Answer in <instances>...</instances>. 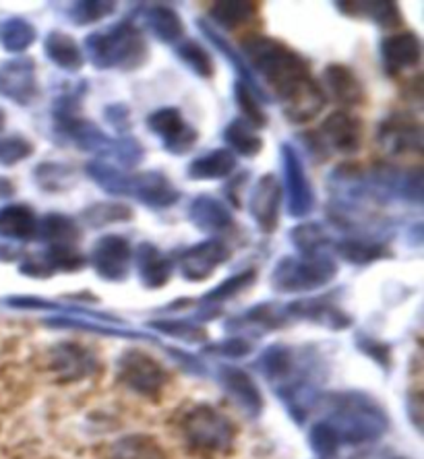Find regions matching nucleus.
Instances as JSON below:
<instances>
[{
  "label": "nucleus",
  "instance_id": "1",
  "mask_svg": "<svg viewBox=\"0 0 424 459\" xmlns=\"http://www.w3.org/2000/svg\"><path fill=\"white\" fill-rule=\"evenodd\" d=\"M325 422L335 430L342 445L379 441L389 429L387 411L362 391L325 395Z\"/></svg>",
  "mask_w": 424,
  "mask_h": 459
},
{
  "label": "nucleus",
  "instance_id": "2",
  "mask_svg": "<svg viewBox=\"0 0 424 459\" xmlns=\"http://www.w3.org/2000/svg\"><path fill=\"white\" fill-rule=\"evenodd\" d=\"M83 48L93 69L98 71L133 73L150 60V44L143 36V30L131 19H123L106 30L87 33Z\"/></svg>",
  "mask_w": 424,
  "mask_h": 459
},
{
  "label": "nucleus",
  "instance_id": "3",
  "mask_svg": "<svg viewBox=\"0 0 424 459\" xmlns=\"http://www.w3.org/2000/svg\"><path fill=\"white\" fill-rule=\"evenodd\" d=\"M240 54L253 75L267 83L275 93L290 85L292 81L311 75V63L300 52H296L281 39L264 36V33H251L242 38Z\"/></svg>",
  "mask_w": 424,
  "mask_h": 459
},
{
  "label": "nucleus",
  "instance_id": "4",
  "mask_svg": "<svg viewBox=\"0 0 424 459\" xmlns=\"http://www.w3.org/2000/svg\"><path fill=\"white\" fill-rule=\"evenodd\" d=\"M178 430L186 447L201 455L230 454L237 441V427L224 411L197 403L188 408L178 422Z\"/></svg>",
  "mask_w": 424,
  "mask_h": 459
},
{
  "label": "nucleus",
  "instance_id": "5",
  "mask_svg": "<svg viewBox=\"0 0 424 459\" xmlns=\"http://www.w3.org/2000/svg\"><path fill=\"white\" fill-rule=\"evenodd\" d=\"M338 261L329 253L315 256H281L272 272L278 294H308L329 286L338 275Z\"/></svg>",
  "mask_w": 424,
  "mask_h": 459
},
{
  "label": "nucleus",
  "instance_id": "6",
  "mask_svg": "<svg viewBox=\"0 0 424 459\" xmlns=\"http://www.w3.org/2000/svg\"><path fill=\"white\" fill-rule=\"evenodd\" d=\"M117 379L133 394L145 400H156L168 383V370L153 356L141 350H126L118 358Z\"/></svg>",
  "mask_w": 424,
  "mask_h": 459
},
{
  "label": "nucleus",
  "instance_id": "7",
  "mask_svg": "<svg viewBox=\"0 0 424 459\" xmlns=\"http://www.w3.org/2000/svg\"><path fill=\"white\" fill-rule=\"evenodd\" d=\"M280 158L281 170H284V186H281V193L286 195L288 215L294 220H305L307 215L313 213L315 204H317L305 161H302V155L292 143L280 145Z\"/></svg>",
  "mask_w": 424,
  "mask_h": 459
},
{
  "label": "nucleus",
  "instance_id": "8",
  "mask_svg": "<svg viewBox=\"0 0 424 459\" xmlns=\"http://www.w3.org/2000/svg\"><path fill=\"white\" fill-rule=\"evenodd\" d=\"M375 141L389 160L420 155L424 147L422 125L410 112H389L376 126Z\"/></svg>",
  "mask_w": 424,
  "mask_h": 459
},
{
  "label": "nucleus",
  "instance_id": "9",
  "mask_svg": "<svg viewBox=\"0 0 424 459\" xmlns=\"http://www.w3.org/2000/svg\"><path fill=\"white\" fill-rule=\"evenodd\" d=\"M275 100H278L281 114H284L288 123L299 126L313 123L327 106L325 91H323L319 81L313 79V75L292 81L290 85L275 93Z\"/></svg>",
  "mask_w": 424,
  "mask_h": 459
},
{
  "label": "nucleus",
  "instance_id": "10",
  "mask_svg": "<svg viewBox=\"0 0 424 459\" xmlns=\"http://www.w3.org/2000/svg\"><path fill=\"white\" fill-rule=\"evenodd\" d=\"M90 265L102 281L123 283L129 280L133 265V247L120 234H104L93 242Z\"/></svg>",
  "mask_w": 424,
  "mask_h": 459
},
{
  "label": "nucleus",
  "instance_id": "11",
  "mask_svg": "<svg viewBox=\"0 0 424 459\" xmlns=\"http://www.w3.org/2000/svg\"><path fill=\"white\" fill-rule=\"evenodd\" d=\"M145 125L147 131L156 134L164 152L170 155H186L199 141V131L191 123H186L177 106L158 108L147 117Z\"/></svg>",
  "mask_w": 424,
  "mask_h": 459
},
{
  "label": "nucleus",
  "instance_id": "12",
  "mask_svg": "<svg viewBox=\"0 0 424 459\" xmlns=\"http://www.w3.org/2000/svg\"><path fill=\"white\" fill-rule=\"evenodd\" d=\"M46 367L60 385L79 383L98 370V358L87 346L77 342H60L46 354Z\"/></svg>",
  "mask_w": 424,
  "mask_h": 459
},
{
  "label": "nucleus",
  "instance_id": "13",
  "mask_svg": "<svg viewBox=\"0 0 424 459\" xmlns=\"http://www.w3.org/2000/svg\"><path fill=\"white\" fill-rule=\"evenodd\" d=\"M0 98L27 108L39 98L38 65L31 56L9 58L0 65Z\"/></svg>",
  "mask_w": 424,
  "mask_h": 459
},
{
  "label": "nucleus",
  "instance_id": "14",
  "mask_svg": "<svg viewBox=\"0 0 424 459\" xmlns=\"http://www.w3.org/2000/svg\"><path fill=\"white\" fill-rule=\"evenodd\" d=\"M230 247L221 238H207L197 245L185 248L178 255V273L191 283L210 280L224 263L230 259Z\"/></svg>",
  "mask_w": 424,
  "mask_h": 459
},
{
  "label": "nucleus",
  "instance_id": "15",
  "mask_svg": "<svg viewBox=\"0 0 424 459\" xmlns=\"http://www.w3.org/2000/svg\"><path fill=\"white\" fill-rule=\"evenodd\" d=\"M85 265L87 259L79 248L44 247L42 253L23 256L19 273L31 280H50L54 273H77Z\"/></svg>",
  "mask_w": 424,
  "mask_h": 459
},
{
  "label": "nucleus",
  "instance_id": "16",
  "mask_svg": "<svg viewBox=\"0 0 424 459\" xmlns=\"http://www.w3.org/2000/svg\"><path fill=\"white\" fill-rule=\"evenodd\" d=\"M379 54L383 69L389 77H400L403 73L419 69L422 60V39L412 30L392 31L381 38Z\"/></svg>",
  "mask_w": 424,
  "mask_h": 459
},
{
  "label": "nucleus",
  "instance_id": "17",
  "mask_svg": "<svg viewBox=\"0 0 424 459\" xmlns=\"http://www.w3.org/2000/svg\"><path fill=\"white\" fill-rule=\"evenodd\" d=\"M281 182L273 172H267L255 182L248 195V213L261 234H273L280 226V209H281Z\"/></svg>",
  "mask_w": 424,
  "mask_h": 459
},
{
  "label": "nucleus",
  "instance_id": "18",
  "mask_svg": "<svg viewBox=\"0 0 424 459\" xmlns=\"http://www.w3.org/2000/svg\"><path fill=\"white\" fill-rule=\"evenodd\" d=\"M52 125L54 131H56L63 139L71 141L79 152L91 153L100 160L112 158L117 137H110V134H108L102 126L93 123V120L83 117H73Z\"/></svg>",
  "mask_w": 424,
  "mask_h": 459
},
{
  "label": "nucleus",
  "instance_id": "19",
  "mask_svg": "<svg viewBox=\"0 0 424 459\" xmlns=\"http://www.w3.org/2000/svg\"><path fill=\"white\" fill-rule=\"evenodd\" d=\"M317 134L327 153L354 155L362 147V120L350 110H335L323 120Z\"/></svg>",
  "mask_w": 424,
  "mask_h": 459
},
{
  "label": "nucleus",
  "instance_id": "20",
  "mask_svg": "<svg viewBox=\"0 0 424 459\" xmlns=\"http://www.w3.org/2000/svg\"><path fill=\"white\" fill-rule=\"evenodd\" d=\"M129 197L139 201L141 205L161 212V209H170L180 201V191L172 185V180L160 170H145L131 174Z\"/></svg>",
  "mask_w": 424,
  "mask_h": 459
},
{
  "label": "nucleus",
  "instance_id": "21",
  "mask_svg": "<svg viewBox=\"0 0 424 459\" xmlns=\"http://www.w3.org/2000/svg\"><path fill=\"white\" fill-rule=\"evenodd\" d=\"M218 373L221 389H224V394L230 397V402L242 414L248 418H259L264 414V395H261L259 385L255 383L251 375L237 367H221Z\"/></svg>",
  "mask_w": 424,
  "mask_h": 459
},
{
  "label": "nucleus",
  "instance_id": "22",
  "mask_svg": "<svg viewBox=\"0 0 424 459\" xmlns=\"http://www.w3.org/2000/svg\"><path fill=\"white\" fill-rule=\"evenodd\" d=\"M186 218L199 232L210 234V238H218L220 234L230 232L237 226L228 204L207 193L197 195L193 199V204L188 205Z\"/></svg>",
  "mask_w": 424,
  "mask_h": 459
},
{
  "label": "nucleus",
  "instance_id": "23",
  "mask_svg": "<svg viewBox=\"0 0 424 459\" xmlns=\"http://www.w3.org/2000/svg\"><path fill=\"white\" fill-rule=\"evenodd\" d=\"M286 313L290 319L311 321L319 323L323 327L333 329V332H342L352 325V316L344 313V308L333 305L329 296H313V299H300L286 305Z\"/></svg>",
  "mask_w": 424,
  "mask_h": 459
},
{
  "label": "nucleus",
  "instance_id": "24",
  "mask_svg": "<svg viewBox=\"0 0 424 459\" xmlns=\"http://www.w3.org/2000/svg\"><path fill=\"white\" fill-rule=\"evenodd\" d=\"M323 91L344 108H359L367 102V91L356 73L346 65L332 63L323 69Z\"/></svg>",
  "mask_w": 424,
  "mask_h": 459
},
{
  "label": "nucleus",
  "instance_id": "25",
  "mask_svg": "<svg viewBox=\"0 0 424 459\" xmlns=\"http://www.w3.org/2000/svg\"><path fill=\"white\" fill-rule=\"evenodd\" d=\"M133 261L137 267V275L141 286L145 290H160L168 286L172 278V261L168 259L164 251L153 245V242H141L133 251Z\"/></svg>",
  "mask_w": 424,
  "mask_h": 459
},
{
  "label": "nucleus",
  "instance_id": "26",
  "mask_svg": "<svg viewBox=\"0 0 424 459\" xmlns=\"http://www.w3.org/2000/svg\"><path fill=\"white\" fill-rule=\"evenodd\" d=\"M38 213L27 204H6L0 207V240L25 245L36 240Z\"/></svg>",
  "mask_w": 424,
  "mask_h": 459
},
{
  "label": "nucleus",
  "instance_id": "27",
  "mask_svg": "<svg viewBox=\"0 0 424 459\" xmlns=\"http://www.w3.org/2000/svg\"><path fill=\"white\" fill-rule=\"evenodd\" d=\"M141 19L147 25V30L153 33V38L161 44L177 46L185 39V22L178 15L177 9L168 4H141Z\"/></svg>",
  "mask_w": 424,
  "mask_h": 459
},
{
  "label": "nucleus",
  "instance_id": "28",
  "mask_svg": "<svg viewBox=\"0 0 424 459\" xmlns=\"http://www.w3.org/2000/svg\"><path fill=\"white\" fill-rule=\"evenodd\" d=\"M197 27H199V31L203 33L207 39H210V44L213 46V48L218 50L221 56L228 60V63H230L234 73H237V75H238L240 83H245L247 87H251V90L257 93V96L264 100V102H269V96L265 93L264 87H261L259 79L253 75L251 69H248L247 60L242 58V54L237 48H234V46L228 42V39L221 36V33L215 30V27L210 22H205V19H197Z\"/></svg>",
  "mask_w": 424,
  "mask_h": 459
},
{
  "label": "nucleus",
  "instance_id": "29",
  "mask_svg": "<svg viewBox=\"0 0 424 459\" xmlns=\"http://www.w3.org/2000/svg\"><path fill=\"white\" fill-rule=\"evenodd\" d=\"M333 251L342 261L354 267H367L371 263L392 256L387 242L375 238V236H348V238L333 242Z\"/></svg>",
  "mask_w": 424,
  "mask_h": 459
},
{
  "label": "nucleus",
  "instance_id": "30",
  "mask_svg": "<svg viewBox=\"0 0 424 459\" xmlns=\"http://www.w3.org/2000/svg\"><path fill=\"white\" fill-rule=\"evenodd\" d=\"M44 54L56 69L77 75L85 66V54L71 33L52 30L44 38Z\"/></svg>",
  "mask_w": 424,
  "mask_h": 459
},
{
  "label": "nucleus",
  "instance_id": "31",
  "mask_svg": "<svg viewBox=\"0 0 424 459\" xmlns=\"http://www.w3.org/2000/svg\"><path fill=\"white\" fill-rule=\"evenodd\" d=\"M335 9H338L342 15L350 19H362V22H368L379 27V30H398L403 25L400 6L395 3H335Z\"/></svg>",
  "mask_w": 424,
  "mask_h": 459
},
{
  "label": "nucleus",
  "instance_id": "32",
  "mask_svg": "<svg viewBox=\"0 0 424 459\" xmlns=\"http://www.w3.org/2000/svg\"><path fill=\"white\" fill-rule=\"evenodd\" d=\"M237 166H238L237 155L228 152L226 147H220V150H212L188 161L186 177L197 182L230 178L232 172L237 170Z\"/></svg>",
  "mask_w": 424,
  "mask_h": 459
},
{
  "label": "nucleus",
  "instance_id": "33",
  "mask_svg": "<svg viewBox=\"0 0 424 459\" xmlns=\"http://www.w3.org/2000/svg\"><path fill=\"white\" fill-rule=\"evenodd\" d=\"M36 240L44 242V247H69L77 248L81 240V228L75 218L66 213H46L38 221Z\"/></svg>",
  "mask_w": 424,
  "mask_h": 459
},
{
  "label": "nucleus",
  "instance_id": "34",
  "mask_svg": "<svg viewBox=\"0 0 424 459\" xmlns=\"http://www.w3.org/2000/svg\"><path fill=\"white\" fill-rule=\"evenodd\" d=\"M221 139L228 145L226 150L232 152L234 155H242V158L253 160L264 152V139L257 133V128H253L245 118H232L230 123L221 131Z\"/></svg>",
  "mask_w": 424,
  "mask_h": 459
},
{
  "label": "nucleus",
  "instance_id": "35",
  "mask_svg": "<svg viewBox=\"0 0 424 459\" xmlns=\"http://www.w3.org/2000/svg\"><path fill=\"white\" fill-rule=\"evenodd\" d=\"M87 178L102 188L110 197H129L131 174L125 172L117 164H110L108 160H90L85 164Z\"/></svg>",
  "mask_w": 424,
  "mask_h": 459
},
{
  "label": "nucleus",
  "instance_id": "36",
  "mask_svg": "<svg viewBox=\"0 0 424 459\" xmlns=\"http://www.w3.org/2000/svg\"><path fill=\"white\" fill-rule=\"evenodd\" d=\"M261 4L238 0V3H212L207 6V15L212 22L226 31H237L240 27L251 25L259 17Z\"/></svg>",
  "mask_w": 424,
  "mask_h": 459
},
{
  "label": "nucleus",
  "instance_id": "37",
  "mask_svg": "<svg viewBox=\"0 0 424 459\" xmlns=\"http://www.w3.org/2000/svg\"><path fill=\"white\" fill-rule=\"evenodd\" d=\"M33 182L48 195L66 193L77 185V170L66 161H39L33 168Z\"/></svg>",
  "mask_w": 424,
  "mask_h": 459
},
{
  "label": "nucleus",
  "instance_id": "38",
  "mask_svg": "<svg viewBox=\"0 0 424 459\" xmlns=\"http://www.w3.org/2000/svg\"><path fill=\"white\" fill-rule=\"evenodd\" d=\"M133 209L126 204H118V201H98V204L83 207V212L79 213V220L93 230H102L114 224H126V221H133Z\"/></svg>",
  "mask_w": 424,
  "mask_h": 459
},
{
  "label": "nucleus",
  "instance_id": "39",
  "mask_svg": "<svg viewBox=\"0 0 424 459\" xmlns=\"http://www.w3.org/2000/svg\"><path fill=\"white\" fill-rule=\"evenodd\" d=\"M292 247L299 256H315L327 253V247H333V240L329 238L327 230L319 221H302L290 230Z\"/></svg>",
  "mask_w": 424,
  "mask_h": 459
},
{
  "label": "nucleus",
  "instance_id": "40",
  "mask_svg": "<svg viewBox=\"0 0 424 459\" xmlns=\"http://www.w3.org/2000/svg\"><path fill=\"white\" fill-rule=\"evenodd\" d=\"M106 459H168L156 438L145 435H131L114 441L108 447Z\"/></svg>",
  "mask_w": 424,
  "mask_h": 459
},
{
  "label": "nucleus",
  "instance_id": "41",
  "mask_svg": "<svg viewBox=\"0 0 424 459\" xmlns=\"http://www.w3.org/2000/svg\"><path fill=\"white\" fill-rule=\"evenodd\" d=\"M38 30L25 17H9L0 23V46L9 54H23L36 44Z\"/></svg>",
  "mask_w": 424,
  "mask_h": 459
},
{
  "label": "nucleus",
  "instance_id": "42",
  "mask_svg": "<svg viewBox=\"0 0 424 459\" xmlns=\"http://www.w3.org/2000/svg\"><path fill=\"white\" fill-rule=\"evenodd\" d=\"M290 321V316L286 313V307L275 305V302H261V305L247 310L245 315L232 323H240L245 329H257V332H272Z\"/></svg>",
  "mask_w": 424,
  "mask_h": 459
},
{
  "label": "nucleus",
  "instance_id": "43",
  "mask_svg": "<svg viewBox=\"0 0 424 459\" xmlns=\"http://www.w3.org/2000/svg\"><path fill=\"white\" fill-rule=\"evenodd\" d=\"M177 56L188 71L195 73L199 79H212L215 73L213 58L210 50L197 39H183L177 44Z\"/></svg>",
  "mask_w": 424,
  "mask_h": 459
},
{
  "label": "nucleus",
  "instance_id": "44",
  "mask_svg": "<svg viewBox=\"0 0 424 459\" xmlns=\"http://www.w3.org/2000/svg\"><path fill=\"white\" fill-rule=\"evenodd\" d=\"M255 281H257V272L255 269H247V272H240V273H234L230 278L224 280L218 286L212 288L210 292L203 294V300L205 305H221V302H228L232 299H237L238 294L247 292L248 288L255 286Z\"/></svg>",
  "mask_w": 424,
  "mask_h": 459
},
{
  "label": "nucleus",
  "instance_id": "45",
  "mask_svg": "<svg viewBox=\"0 0 424 459\" xmlns=\"http://www.w3.org/2000/svg\"><path fill=\"white\" fill-rule=\"evenodd\" d=\"M234 102L242 112L240 118H245L253 128H265L269 123L267 112L264 110V100L255 93L251 87H247L240 81H234Z\"/></svg>",
  "mask_w": 424,
  "mask_h": 459
},
{
  "label": "nucleus",
  "instance_id": "46",
  "mask_svg": "<svg viewBox=\"0 0 424 459\" xmlns=\"http://www.w3.org/2000/svg\"><path fill=\"white\" fill-rule=\"evenodd\" d=\"M114 11H117V3H106V0H79V3H73L66 9V17H69L73 25L90 27L104 22Z\"/></svg>",
  "mask_w": 424,
  "mask_h": 459
},
{
  "label": "nucleus",
  "instance_id": "47",
  "mask_svg": "<svg viewBox=\"0 0 424 459\" xmlns=\"http://www.w3.org/2000/svg\"><path fill=\"white\" fill-rule=\"evenodd\" d=\"M36 153V145L23 134H9V137H0V166L15 168L22 161L30 160Z\"/></svg>",
  "mask_w": 424,
  "mask_h": 459
},
{
  "label": "nucleus",
  "instance_id": "48",
  "mask_svg": "<svg viewBox=\"0 0 424 459\" xmlns=\"http://www.w3.org/2000/svg\"><path fill=\"white\" fill-rule=\"evenodd\" d=\"M150 327H153L156 332L164 333L168 337H177V340H183V342L207 340V332L203 329V325L186 321V319H160V321H151Z\"/></svg>",
  "mask_w": 424,
  "mask_h": 459
},
{
  "label": "nucleus",
  "instance_id": "49",
  "mask_svg": "<svg viewBox=\"0 0 424 459\" xmlns=\"http://www.w3.org/2000/svg\"><path fill=\"white\" fill-rule=\"evenodd\" d=\"M308 445H311L313 454L321 459L335 457L338 449L342 447L338 435H335V430L325 420L313 424L311 433H308Z\"/></svg>",
  "mask_w": 424,
  "mask_h": 459
},
{
  "label": "nucleus",
  "instance_id": "50",
  "mask_svg": "<svg viewBox=\"0 0 424 459\" xmlns=\"http://www.w3.org/2000/svg\"><path fill=\"white\" fill-rule=\"evenodd\" d=\"M112 158L118 161V168H123L125 172L134 170L145 158V147L133 134H123V137H117Z\"/></svg>",
  "mask_w": 424,
  "mask_h": 459
},
{
  "label": "nucleus",
  "instance_id": "51",
  "mask_svg": "<svg viewBox=\"0 0 424 459\" xmlns=\"http://www.w3.org/2000/svg\"><path fill=\"white\" fill-rule=\"evenodd\" d=\"M356 348H360L383 370L392 368V348L385 342L375 340L371 335H356Z\"/></svg>",
  "mask_w": 424,
  "mask_h": 459
},
{
  "label": "nucleus",
  "instance_id": "52",
  "mask_svg": "<svg viewBox=\"0 0 424 459\" xmlns=\"http://www.w3.org/2000/svg\"><path fill=\"white\" fill-rule=\"evenodd\" d=\"M104 120L118 133V137H123V134H131L133 114H131V108L125 102H114V104L104 106Z\"/></svg>",
  "mask_w": 424,
  "mask_h": 459
},
{
  "label": "nucleus",
  "instance_id": "53",
  "mask_svg": "<svg viewBox=\"0 0 424 459\" xmlns=\"http://www.w3.org/2000/svg\"><path fill=\"white\" fill-rule=\"evenodd\" d=\"M251 342L247 340H240V337H234V340H224L220 343H213V346H207L205 352H212V354H218L221 358H242L247 354H251Z\"/></svg>",
  "mask_w": 424,
  "mask_h": 459
},
{
  "label": "nucleus",
  "instance_id": "54",
  "mask_svg": "<svg viewBox=\"0 0 424 459\" xmlns=\"http://www.w3.org/2000/svg\"><path fill=\"white\" fill-rule=\"evenodd\" d=\"M4 302L13 308H31V310H60V308H65V307H60L58 302L38 299V296H11V299H6Z\"/></svg>",
  "mask_w": 424,
  "mask_h": 459
},
{
  "label": "nucleus",
  "instance_id": "55",
  "mask_svg": "<svg viewBox=\"0 0 424 459\" xmlns=\"http://www.w3.org/2000/svg\"><path fill=\"white\" fill-rule=\"evenodd\" d=\"M247 182H248V172H240V174H237V177H230L228 185L224 186L228 204H230L234 209H238L242 205L240 195H242V188H245ZM230 205H228V207H230Z\"/></svg>",
  "mask_w": 424,
  "mask_h": 459
},
{
  "label": "nucleus",
  "instance_id": "56",
  "mask_svg": "<svg viewBox=\"0 0 424 459\" xmlns=\"http://www.w3.org/2000/svg\"><path fill=\"white\" fill-rule=\"evenodd\" d=\"M17 259H23L22 248H19L17 245H13V242L0 240V261L11 263V261H17Z\"/></svg>",
  "mask_w": 424,
  "mask_h": 459
},
{
  "label": "nucleus",
  "instance_id": "57",
  "mask_svg": "<svg viewBox=\"0 0 424 459\" xmlns=\"http://www.w3.org/2000/svg\"><path fill=\"white\" fill-rule=\"evenodd\" d=\"M4 125H6V112L3 110V108H0V133H3Z\"/></svg>",
  "mask_w": 424,
  "mask_h": 459
}]
</instances>
